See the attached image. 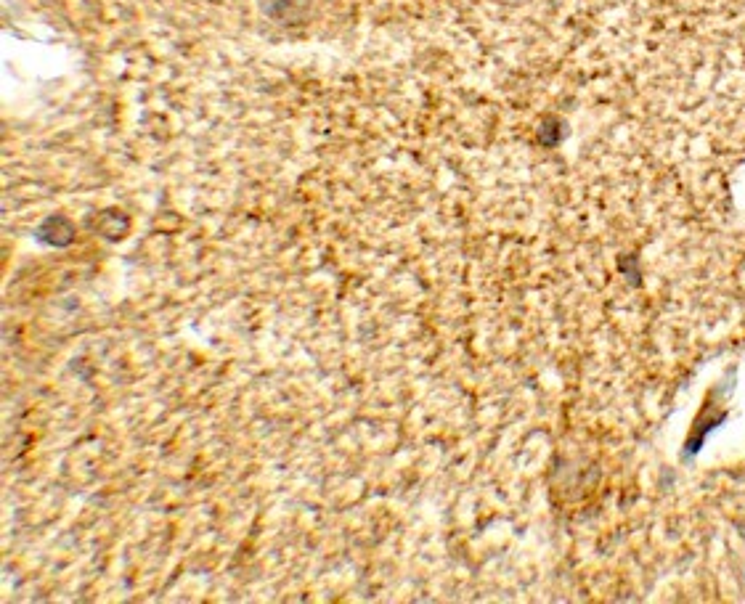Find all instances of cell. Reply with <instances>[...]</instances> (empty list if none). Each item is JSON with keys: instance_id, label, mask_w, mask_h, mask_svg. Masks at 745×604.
Segmentation results:
<instances>
[{"instance_id": "1", "label": "cell", "mask_w": 745, "mask_h": 604, "mask_svg": "<svg viewBox=\"0 0 745 604\" xmlns=\"http://www.w3.org/2000/svg\"><path fill=\"white\" fill-rule=\"evenodd\" d=\"M716 395H719V387H714V390L708 393L706 403H703V411H700V416L695 419V427H692L690 438H687L685 459H692V456L700 451V446H703V440L708 438V432L716 430V427L724 424V419H727V408H724L722 403H716Z\"/></svg>"}]
</instances>
